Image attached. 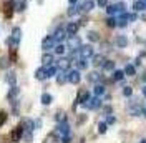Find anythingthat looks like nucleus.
Returning <instances> with one entry per match:
<instances>
[{
	"label": "nucleus",
	"instance_id": "51",
	"mask_svg": "<svg viewBox=\"0 0 146 143\" xmlns=\"http://www.w3.org/2000/svg\"><path fill=\"white\" fill-rule=\"evenodd\" d=\"M143 95H145V97H146V85H145V87H143Z\"/></svg>",
	"mask_w": 146,
	"mask_h": 143
},
{
	"label": "nucleus",
	"instance_id": "43",
	"mask_svg": "<svg viewBox=\"0 0 146 143\" xmlns=\"http://www.w3.org/2000/svg\"><path fill=\"white\" fill-rule=\"evenodd\" d=\"M123 95H125V97H131V95H133V88H131V87H125V88H123Z\"/></svg>",
	"mask_w": 146,
	"mask_h": 143
},
{
	"label": "nucleus",
	"instance_id": "55",
	"mask_svg": "<svg viewBox=\"0 0 146 143\" xmlns=\"http://www.w3.org/2000/svg\"><path fill=\"white\" fill-rule=\"evenodd\" d=\"M25 2H27V0H25Z\"/></svg>",
	"mask_w": 146,
	"mask_h": 143
},
{
	"label": "nucleus",
	"instance_id": "12",
	"mask_svg": "<svg viewBox=\"0 0 146 143\" xmlns=\"http://www.w3.org/2000/svg\"><path fill=\"white\" fill-rule=\"evenodd\" d=\"M78 28H80V25H78L76 22H70V23L65 27V30H66V35H68V37L76 35V33H78Z\"/></svg>",
	"mask_w": 146,
	"mask_h": 143
},
{
	"label": "nucleus",
	"instance_id": "4",
	"mask_svg": "<svg viewBox=\"0 0 146 143\" xmlns=\"http://www.w3.org/2000/svg\"><path fill=\"white\" fill-rule=\"evenodd\" d=\"M52 37L55 38V42H56V43H63V40H66V38H68L65 27H58V28L53 32V35H52Z\"/></svg>",
	"mask_w": 146,
	"mask_h": 143
},
{
	"label": "nucleus",
	"instance_id": "8",
	"mask_svg": "<svg viewBox=\"0 0 146 143\" xmlns=\"http://www.w3.org/2000/svg\"><path fill=\"white\" fill-rule=\"evenodd\" d=\"M80 80H82V73H80V70H70L68 72V82L72 83V85H78L80 83Z\"/></svg>",
	"mask_w": 146,
	"mask_h": 143
},
{
	"label": "nucleus",
	"instance_id": "37",
	"mask_svg": "<svg viewBox=\"0 0 146 143\" xmlns=\"http://www.w3.org/2000/svg\"><path fill=\"white\" fill-rule=\"evenodd\" d=\"M55 120H56V123H62V122H65L66 120V115H65V112H56V115H55Z\"/></svg>",
	"mask_w": 146,
	"mask_h": 143
},
{
	"label": "nucleus",
	"instance_id": "21",
	"mask_svg": "<svg viewBox=\"0 0 146 143\" xmlns=\"http://www.w3.org/2000/svg\"><path fill=\"white\" fill-rule=\"evenodd\" d=\"M35 78L40 82H43L46 78V73H45V67H38L35 70Z\"/></svg>",
	"mask_w": 146,
	"mask_h": 143
},
{
	"label": "nucleus",
	"instance_id": "40",
	"mask_svg": "<svg viewBox=\"0 0 146 143\" xmlns=\"http://www.w3.org/2000/svg\"><path fill=\"white\" fill-rule=\"evenodd\" d=\"M106 27H110V28H115V27H116V18H113V17L106 18Z\"/></svg>",
	"mask_w": 146,
	"mask_h": 143
},
{
	"label": "nucleus",
	"instance_id": "26",
	"mask_svg": "<svg viewBox=\"0 0 146 143\" xmlns=\"http://www.w3.org/2000/svg\"><path fill=\"white\" fill-rule=\"evenodd\" d=\"M105 85H101V83H95V88H93V93L96 95V97H101V95H105Z\"/></svg>",
	"mask_w": 146,
	"mask_h": 143
},
{
	"label": "nucleus",
	"instance_id": "41",
	"mask_svg": "<svg viewBox=\"0 0 146 143\" xmlns=\"http://www.w3.org/2000/svg\"><path fill=\"white\" fill-rule=\"evenodd\" d=\"M106 130H108V125H106V122H101L100 125H98V132H100V133H106Z\"/></svg>",
	"mask_w": 146,
	"mask_h": 143
},
{
	"label": "nucleus",
	"instance_id": "28",
	"mask_svg": "<svg viewBox=\"0 0 146 143\" xmlns=\"http://www.w3.org/2000/svg\"><path fill=\"white\" fill-rule=\"evenodd\" d=\"M80 12H82V9H80L78 5H72L70 9L66 10V15H68V17H75V15H78Z\"/></svg>",
	"mask_w": 146,
	"mask_h": 143
},
{
	"label": "nucleus",
	"instance_id": "6",
	"mask_svg": "<svg viewBox=\"0 0 146 143\" xmlns=\"http://www.w3.org/2000/svg\"><path fill=\"white\" fill-rule=\"evenodd\" d=\"M83 107H85V108H90V110H98V108L101 107L100 97H96V95H95V97H90L86 103H83Z\"/></svg>",
	"mask_w": 146,
	"mask_h": 143
},
{
	"label": "nucleus",
	"instance_id": "46",
	"mask_svg": "<svg viewBox=\"0 0 146 143\" xmlns=\"http://www.w3.org/2000/svg\"><path fill=\"white\" fill-rule=\"evenodd\" d=\"M115 123V116H108L106 118V125H113Z\"/></svg>",
	"mask_w": 146,
	"mask_h": 143
},
{
	"label": "nucleus",
	"instance_id": "47",
	"mask_svg": "<svg viewBox=\"0 0 146 143\" xmlns=\"http://www.w3.org/2000/svg\"><path fill=\"white\" fill-rule=\"evenodd\" d=\"M42 126V120H35V128H40Z\"/></svg>",
	"mask_w": 146,
	"mask_h": 143
},
{
	"label": "nucleus",
	"instance_id": "14",
	"mask_svg": "<svg viewBox=\"0 0 146 143\" xmlns=\"http://www.w3.org/2000/svg\"><path fill=\"white\" fill-rule=\"evenodd\" d=\"M66 82H68V72L60 70L56 73V83H58V85H65Z\"/></svg>",
	"mask_w": 146,
	"mask_h": 143
},
{
	"label": "nucleus",
	"instance_id": "1",
	"mask_svg": "<svg viewBox=\"0 0 146 143\" xmlns=\"http://www.w3.org/2000/svg\"><path fill=\"white\" fill-rule=\"evenodd\" d=\"M20 40H22V28L20 27H13L12 28V35L7 38V45L15 50L18 45H20Z\"/></svg>",
	"mask_w": 146,
	"mask_h": 143
},
{
	"label": "nucleus",
	"instance_id": "17",
	"mask_svg": "<svg viewBox=\"0 0 146 143\" xmlns=\"http://www.w3.org/2000/svg\"><path fill=\"white\" fill-rule=\"evenodd\" d=\"M53 53H50V52H45V53L42 55V65L46 67V65H52L53 63Z\"/></svg>",
	"mask_w": 146,
	"mask_h": 143
},
{
	"label": "nucleus",
	"instance_id": "54",
	"mask_svg": "<svg viewBox=\"0 0 146 143\" xmlns=\"http://www.w3.org/2000/svg\"><path fill=\"white\" fill-rule=\"evenodd\" d=\"M143 2H146V0H143Z\"/></svg>",
	"mask_w": 146,
	"mask_h": 143
},
{
	"label": "nucleus",
	"instance_id": "27",
	"mask_svg": "<svg viewBox=\"0 0 146 143\" xmlns=\"http://www.w3.org/2000/svg\"><path fill=\"white\" fill-rule=\"evenodd\" d=\"M133 9H135V12H143V10H146V2L136 0V2L133 3Z\"/></svg>",
	"mask_w": 146,
	"mask_h": 143
},
{
	"label": "nucleus",
	"instance_id": "3",
	"mask_svg": "<svg viewBox=\"0 0 146 143\" xmlns=\"http://www.w3.org/2000/svg\"><path fill=\"white\" fill-rule=\"evenodd\" d=\"M78 55H80V58H91L93 55H95V50H93V47L91 45H82L80 47V50H78Z\"/></svg>",
	"mask_w": 146,
	"mask_h": 143
},
{
	"label": "nucleus",
	"instance_id": "34",
	"mask_svg": "<svg viewBox=\"0 0 146 143\" xmlns=\"http://www.w3.org/2000/svg\"><path fill=\"white\" fill-rule=\"evenodd\" d=\"M53 50H55V53H56V55H63L65 52H66V45H63V43H56Z\"/></svg>",
	"mask_w": 146,
	"mask_h": 143
},
{
	"label": "nucleus",
	"instance_id": "18",
	"mask_svg": "<svg viewBox=\"0 0 146 143\" xmlns=\"http://www.w3.org/2000/svg\"><path fill=\"white\" fill-rule=\"evenodd\" d=\"M22 128H23V130H30V132H33V130H35V122L30 120V118H23V122H22Z\"/></svg>",
	"mask_w": 146,
	"mask_h": 143
},
{
	"label": "nucleus",
	"instance_id": "20",
	"mask_svg": "<svg viewBox=\"0 0 146 143\" xmlns=\"http://www.w3.org/2000/svg\"><path fill=\"white\" fill-rule=\"evenodd\" d=\"M115 45H116L118 48H125V47L128 45V38L125 35H118L116 40H115Z\"/></svg>",
	"mask_w": 146,
	"mask_h": 143
},
{
	"label": "nucleus",
	"instance_id": "29",
	"mask_svg": "<svg viewBox=\"0 0 146 143\" xmlns=\"http://www.w3.org/2000/svg\"><path fill=\"white\" fill-rule=\"evenodd\" d=\"M86 37H88V40H90V42H100V33H98V32H95V30H90V32L86 33Z\"/></svg>",
	"mask_w": 146,
	"mask_h": 143
},
{
	"label": "nucleus",
	"instance_id": "36",
	"mask_svg": "<svg viewBox=\"0 0 146 143\" xmlns=\"http://www.w3.org/2000/svg\"><path fill=\"white\" fill-rule=\"evenodd\" d=\"M88 67V62H86V58H80L78 62H76V70H85Z\"/></svg>",
	"mask_w": 146,
	"mask_h": 143
},
{
	"label": "nucleus",
	"instance_id": "50",
	"mask_svg": "<svg viewBox=\"0 0 146 143\" xmlns=\"http://www.w3.org/2000/svg\"><path fill=\"white\" fill-rule=\"evenodd\" d=\"M141 78H143V82L146 83V73H143V77H141Z\"/></svg>",
	"mask_w": 146,
	"mask_h": 143
},
{
	"label": "nucleus",
	"instance_id": "30",
	"mask_svg": "<svg viewBox=\"0 0 146 143\" xmlns=\"http://www.w3.org/2000/svg\"><path fill=\"white\" fill-rule=\"evenodd\" d=\"M40 102H42L43 105H50V103L53 102V97H52L50 93H42V97H40Z\"/></svg>",
	"mask_w": 146,
	"mask_h": 143
},
{
	"label": "nucleus",
	"instance_id": "33",
	"mask_svg": "<svg viewBox=\"0 0 146 143\" xmlns=\"http://www.w3.org/2000/svg\"><path fill=\"white\" fill-rule=\"evenodd\" d=\"M15 82H17V73L15 72H9L7 73V83L9 85H15Z\"/></svg>",
	"mask_w": 146,
	"mask_h": 143
},
{
	"label": "nucleus",
	"instance_id": "11",
	"mask_svg": "<svg viewBox=\"0 0 146 143\" xmlns=\"http://www.w3.org/2000/svg\"><path fill=\"white\" fill-rule=\"evenodd\" d=\"M95 0H83L82 5H80V9H82L83 13H88V12H91V10L95 9Z\"/></svg>",
	"mask_w": 146,
	"mask_h": 143
},
{
	"label": "nucleus",
	"instance_id": "22",
	"mask_svg": "<svg viewBox=\"0 0 146 143\" xmlns=\"http://www.w3.org/2000/svg\"><path fill=\"white\" fill-rule=\"evenodd\" d=\"M101 68H103V72H115V62L113 60H105V63L101 65Z\"/></svg>",
	"mask_w": 146,
	"mask_h": 143
},
{
	"label": "nucleus",
	"instance_id": "7",
	"mask_svg": "<svg viewBox=\"0 0 146 143\" xmlns=\"http://www.w3.org/2000/svg\"><path fill=\"white\" fill-rule=\"evenodd\" d=\"M56 135L62 138V136H66V135H70V125H68V122L65 120V122H62V123H58V126H56Z\"/></svg>",
	"mask_w": 146,
	"mask_h": 143
},
{
	"label": "nucleus",
	"instance_id": "53",
	"mask_svg": "<svg viewBox=\"0 0 146 143\" xmlns=\"http://www.w3.org/2000/svg\"><path fill=\"white\" fill-rule=\"evenodd\" d=\"M139 143H146V138H145V140H141V142H139Z\"/></svg>",
	"mask_w": 146,
	"mask_h": 143
},
{
	"label": "nucleus",
	"instance_id": "38",
	"mask_svg": "<svg viewBox=\"0 0 146 143\" xmlns=\"http://www.w3.org/2000/svg\"><path fill=\"white\" fill-rule=\"evenodd\" d=\"M9 67H10L9 58H7V57H2V58H0V68H9Z\"/></svg>",
	"mask_w": 146,
	"mask_h": 143
},
{
	"label": "nucleus",
	"instance_id": "9",
	"mask_svg": "<svg viewBox=\"0 0 146 143\" xmlns=\"http://www.w3.org/2000/svg\"><path fill=\"white\" fill-rule=\"evenodd\" d=\"M20 95V88L17 87V83L15 85H10V90H9V95H7V98H9V103H13L17 97Z\"/></svg>",
	"mask_w": 146,
	"mask_h": 143
},
{
	"label": "nucleus",
	"instance_id": "10",
	"mask_svg": "<svg viewBox=\"0 0 146 143\" xmlns=\"http://www.w3.org/2000/svg\"><path fill=\"white\" fill-rule=\"evenodd\" d=\"M128 23H129V13H128V12H123V13H119V18L116 20V27L125 28Z\"/></svg>",
	"mask_w": 146,
	"mask_h": 143
},
{
	"label": "nucleus",
	"instance_id": "23",
	"mask_svg": "<svg viewBox=\"0 0 146 143\" xmlns=\"http://www.w3.org/2000/svg\"><path fill=\"white\" fill-rule=\"evenodd\" d=\"M22 133H23V128H22V125H20V126H17V128L13 130V133H12V140H13V142L22 140Z\"/></svg>",
	"mask_w": 146,
	"mask_h": 143
},
{
	"label": "nucleus",
	"instance_id": "45",
	"mask_svg": "<svg viewBox=\"0 0 146 143\" xmlns=\"http://www.w3.org/2000/svg\"><path fill=\"white\" fill-rule=\"evenodd\" d=\"M96 5H100L101 9H105L108 5V0H96Z\"/></svg>",
	"mask_w": 146,
	"mask_h": 143
},
{
	"label": "nucleus",
	"instance_id": "2",
	"mask_svg": "<svg viewBox=\"0 0 146 143\" xmlns=\"http://www.w3.org/2000/svg\"><path fill=\"white\" fill-rule=\"evenodd\" d=\"M80 47H82V38H80V37H78V35L68 37L66 48H68L70 52H78V50H80Z\"/></svg>",
	"mask_w": 146,
	"mask_h": 143
},
{
	"label": "nucleus",
	"instance_id": "49",
	"mask_svg": "<svg viewBox=\"0 0 146 143\" xmlns=\"http://www.w3.org/2000/svg\"><path fill=\"white\" fill-rule=\"evenodd\" d=\"M68 2H70V5H75V3H76L78 0H68Z\"/></svg>",
	"mask_w": 146,
	"mask_h": 143
},
{
	"label": "nucleus",
	"instance_id": "13",
	"mask_svg": "<svg viewBox=\"0 0 146 143\" xmlns=\"http://www.w3.org/2000/svg\"><path fill=\"white\" fill-rule=\"evenodd\" d=\"M70 63H72V60H70V58H60V60L56 62V68H58V70L68 72V68H70Z\"/></svg>",
	"mask_w": 146,
	"mask_h": 143
},
{
	"label": "nucleus",
	"instance_id": "5",
	"mask_svg": "<svg viewBox=\"0 0 146 143\" xmlns=\"http://www.w3.org/2000/svg\"><path fill=\"white\" fill-rule=\"evenodd\" d=\"M55 45H56V42H55V38L52 35H46L43 40H42V50L43 52H50L52 48H55Z\"/></svg>",
	"mask_w": 146,
	"mask_h": 143
},
{
	"label": "nucleus",
	"instance_id": "39",
	"mask_svg": "<svg viewBox=\"0 0 146 143\" xmlns=\"http://www.w3.org/2000/svg\"><path fill=\"white\" fill-rule=\"evenodd\" d=\"M116 12H119V13L126 12V3H125V2H118V3H116Z\"/></svg>",
	"mask_w": 146,
	"mask_h": 143
},
{
	"label": "nucleus",
	"instance_id": "32",
	"mask_svg": "<svg viewBox=\"0 0 146 143\" xmlns=\"http://www.w3.org/2000/svg\"><path fill=\"white\" fill-rule=\"evenodd\" d=\"M135 73H136V67H135V65H126V67H125V75L135 77Z\"/></svg>",
	"mask_w": 146,
	"mask_h": 143
},
{
	"label": "nucleus",
	"instance_id": "16",
	"mask_svg": "<svg viewBox=\"0 0 146 143\" xmlns=\"http://www.w3.org/2000/svg\"><path fill=\"white\" fill-rule=\"evenodd\" d=\"M91 63H93V67H101V65L105 63V55L103 53L93 55V57H91Z\"/></svg>",
	"mask_w": 146,
	"mask_h": 143
},
{
	"label": "nucleus",
	"instance_id": "25",
	"mask_svg": "<svg viewBox=\"0 0 146 143\" xmlns=\"http://www.w3.org/2000/svg\"><path fill=\"white\" fill-rule=\"evenodd\" d=\"M88 98H90V93L86 92V90H83V92H80V95H78V100H76V103H86L88 102Z\"/></svg>",
	"mask_w": 146,
	"mask_h": 143
},
{
	"label": "nucleus",
	"instance_id": "31",
	"mask_svg": "<svg viewBox=\"0 0 146 143\" xmlns=\"http://www.w3.org/2000/svg\"><path fill=\"white\" fill-rule=\"evenodd\" d=\"M25 9H27V2L25 0H17L15 2V10L17 12H23Z\"/></svg>",
	"mask_w": 146,
	"mask_h": 143
},
{
	"label": "nucleus",
	"instance_id": "24",
	"mask_svg": "<svg viewBox=\"0 0 146 143\" xmlns=\"http://www.w3.org/2000/svg\"><path fill=\"white\" fill-rule=\"evenodd\" d=\"M22 142L32 143L33 142V133H32L30 130H23V133H22Z\"/></svg>",
	"mask_w": 146,
	"mask_h": 143
},
{
	"label": "nucleus",
	"instance_id": "19",
	"mask_svg": "<svg viewBox=\"0 0 146 143\" xmlns=\"http://www.w3.org/2000/svg\"><path fill=\"white\" fill-rule=\"evenodd\" d=\"M86 80L91 82V83H98V82L101 80V75L98 72H90V73L86 75Z\"/></svg>",
	"mask_w": 146,
	"mask_h": 143
},
{
	"label": "nucleus",
	"instance_id": "52",
	"mask_svg": "<svg viewBox=\"0 0 146 143\" xmlns=\"http://www.w3.org/2000/svg\"><path fill=\"white\" fill-rule=\"evenodd\" d=\"M143 115H145V116H146V108H145V110H143Z\"/></svg>",
	"mask_w": 146,
	"mask_h": 143
},
{
	"label": "nucleus",
	"instance_id": "42",
	"mask_svg": "<svg viewBox=\"0 0 146 143\" xmlns=\"http://www.w3.org/2000/svg\"><path fill=\"white\" fill-rule=\"evenodd\" d=\"M105 9H106V12H108V15H113V13L116 12V5H106Z\"/></svg>",
	"mask_w": 146,
	"mask_h": 143
},
{
	"label": "nucleus",
	"instance_id": "15",
	"mask_svg": "<svg viewBox=\"0 0 146 143\" xmlns=\"http://www.w3.org/2000/svg\"><path fill=\"white\" fill-rule=\"evenodd\" d=\"M45 73H46V78L56 77V73H58V68H56V65H55V63H52V65H46V67H45Z\"/></svg>",
	"mask_w": 146,
	"mask_h": 143
},
{
	"label": "nucleus",
	"instance_id": "48",
	"mask_svg": "<svg viewBox=\"0 0 146 143\" xmlns=\"http://www.w3.org/2000/svg\"><path fill=\"white\" fill-rule=\"evenodd\" d=\"M139 63H141V60H139V58H136V60H135V67H138Z\"/></svg>",
	"mask_w": 146,
	"mask_h": 143
},
{
	"label": "nucleus",
	"instance_id": "35",
	"mask_svg": "<svg viewBox=\"0 0 146 143\" xmlns=\"http://www.w3.org/2000/svg\"><path fill=\"white\" fill-rule=\"evenodd\" d=\"M125 77H126V75H125V70H115V72H113V78H115L116 82L123 80Z\"/></svg>",
	"mask_w": 146,
	"mask_h": 143
},
{
	"label": "nucleus",
	"instance_id": "44",
	"mask_svg": "<svg viewBox=\"0 0 146 143\" xmlns=\"http://www.w3.org/2000/svg\"><path fill=\"white\" fill-rule=\"evenodd\" d=\"M5 122H7V113L5 112H0V126L3 125Z\"/></svg>",
	"mask_w": 146,
	"mask_h": 143
}]
</instances>
